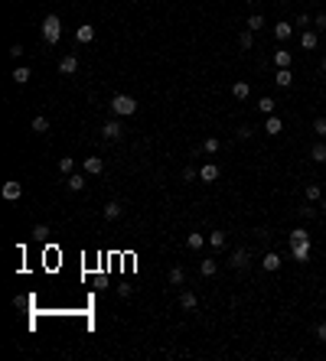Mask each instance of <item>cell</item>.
Listing matches in <instances>:
<instances>
[{
  "label": "cell",
  "instance_id": "29",
  "mask_svg": "<svg viewBox=\"0 0 326 361\" xmlns=\"http://www.w3.org/2000/svg\"><path fill=\"white\" fill-rule=\"evenodd\" d=\"M313 134L320 137V140H326V114H320V117L313 121Z\"/></svg>",
  "mask_w": 326,
  "mask_h": 361
},
{
  "label": "cell",
  "instance_id": "36",
  "mask_svg": "<svg viewBox=\"0 0 326 361\" xmlns=\"http://www.w3.org/2000/svg\"><path fill=\"white\" fill-rule=\"evenodd\" d=\"M46 234H49L46 225H36V228H33V241H46Z\"/></svg>",
  "mask_w": 326,
  "mask_h": 361
},
{
  "label": "cell",
  "instance_id": "40",
  "mask_svg": "<svg viewBox=\"0 0 326 361\" xmlns=\"http://www.w3.org/2000/svg\"><path fill=\"white\" fill-rule=\"evenodd\" d=\"M316 342H323V345H326V322L316 325Z\"/></svg>",
  "mask_w": 326,
  "mask_h": 361
},
{
  "label": "cell",
  "instance_id": "4",
  "mask_svg": "<svg viewBox=\"0 0 326 361\" xmlns=\"http://www.w3.org/2000/svg\"><path fill=\"white\" fill-rule=\"evenodd\" d=\"M228 263H232L235 270H248V263H251V251H248V248H235V251H232V257H228Z\"/></svg>",
  "mask_w": 326,
  "mask_h": 361
},
{
  "label": "cell",
  "instance_id": "15",
  "mask_svg": "<svg viewBox=\"0 0 326 361\" xmlns=\"http://www.w3.org/2000/svg\"><path fill=\"white\" fill-rule=\"evenodd\" d=\"M20 196H23V186H20V182H4V199H7V202H16Z\"/></svg>",
  "mask_w": 326,
  "mask_h": 361
},
{
  "label": "cell",
  "instance_id": "3",
  "mask_svg": "<svg viewBox=\"0 0 326 361\" xmlns=\"http://www.w3.org/2000/svg\"><path fill=\"white\" fill-rule=\"evenodd\" d=\"M101 137L104 140H121V137H124V124H121V117H111L108 124H101Z\"/></svg>",
  "mask_w": 326,
  "mask_h": 361
},
{
  "label": "cell",
  "instance_id": "5",
  "mask_svg": "<svg viewBox=\"0 0 326 361\" xmlns=\"http://www.w3.org/2000/svg\"><path fill=\"white\" fill-rule=\"evenodd\" d=\"M290 36H294V23L277 20V23H274V39H277V42H287Z\"/></svg>",
  "mask_w": 326,
  "mask_h": 361
},
{
  "label": "cell",
  "instance_id": "41",
  "mask_svg": "<svg viewBox=\"0 0 326 361\" xmlns=\"http://www.w3.org/2000/svg\"><path fill=\"white\" fill-rule=\"evenodd\" d=\"M300 215H303V218H313V215H316V208H313V205H310V202H307V205H303V208H300Z\"/></svg>",
  "mask_w": 326,
  "mask_h": 361
},
{
  "label": "cell",
  "instance_id": "26",
  "mask_svg": "<svg viewBox=\"0 0 326 361\" xmlns=\"http://www.w3.org/2000/svg\"><path fill=\"white\" fill-rule=\"evenodd\" d=\"M209 244H212L215 251H222L225 244H228V237H225V231H212V234H209Z\"/></svg>",
  "mask_w": 326,
  "mask_h": 361
},
{
  "label": "cell",
  "instance_id": "39",
  "mask_svg": "<svg viewBox=\"0 0 326 361\" xmlns=\"http://www.w3.org/2000/svg\"><path fill=\"white\" fill-rule=\"evenodd\" d=\"M313 26H316V30H326V13H316L313 16Z\"/></svg>",
  "mask_w": 326,
  "mask_h": 361
},
{
  "label": "cell",
  "instance_id": "1",
  "mask_svg": "<svg viewBox=\"0 0 326 361\" xmlns=\"http://www.w3.org/2000/svg\"><path fill=\"white\" fill-rule=\"evenodd\" d=\"M111 114L114 117H131V114H137V98H131V94H114L111 98Z\"/></svg>",
  "mask_w": 326,
  "mask_h": 361
},
{
  "label": "cell",
  "instance_id": "25",
  "mask_svg": "<svg viewBox=\"0 0 326 361\" xmlns=\"http://www.w3.org/2000/svg\"><path fill=\"white\" fill-rule=\"evenodd\" d=\"M66 186H69V192H82V189H85V176L72 173V176H69V182H66Z\"/></svg>",
  "mask_w": 326,
  "mask_h": 361
},
{
  "label": "cell",
  "instance_id": "33",
  "mask_svg": "<svg viewBox=\"0 0 326 361\" xmlns=\"http://www.w3.org/2000/svg\"><path fill=\"white\" fill-rule=\"evenodd\" d=\"M219 147H222V143H219V137H206V140H202V150H206V153H219Z\"/></svg>",
  "mask_w": 326,
  "mask_h": 361
},
{
  "label": "cell",
  "instance_id": "43",
  "mask_svg": "<svg viewBox=\"0 0 326 361\" xmlns=\"http://www.w3.org/2000/svg\"><path fill=\"white\" fill-rule=\"evenodd\" d=\"M10 56H13V59L23 56V46H20V42H13V46H10Z\"/></svg>",
  "mask_w": 326,
  "mask_h": 361
},
{
  "label": "cell",
  "instance_id": "27",
  "mask_svg": "<svg viewBox=\"0 0 326 361\" xmlns=\"http://www.w3.org/2000/svg\"><path fill=\"white\" fill-rule=\"evenodd\" d=\"M199 274H202V277H215V274H219V263H215V260H202V263H199Z\"/></svg>",
  "mask_w": 326,
  "mask_h": 361
},
{
  "label": "cell",
  "instance_id": "17",
  "mask_svg": "<svg viewBox=\"0 0 326 361\" xmlns=\"http://www.w3.org/2000/svg\"><path fill=\"white\" fill-rule=\"evenodd\" d=\"M310 160L313 163H326V140H316L310 147Z\"/></svg>",
  "mask_w": 326,
  "mask_h": 361
},
{
  "label": "cell",
  "instance_id": "34",
  "mask_svg": "<svg viewBox=\"0 0 326 361\" xmlns=\"http://www.w3.org/2000/svg\"><path fill=\"white\" fill-rule=\"evenodd\" d=\"M320 199H323L320 186H316V182H310V186H307V202H320Z\"/></svg>",
  "mask_w": 326,
  "mask_h": 361
},
{
  "label": "cell",
  "instance_id": "12",
  "mask_svg": "<svg viewBox=\"0 0 326 361\" xmlns=\"http://www.w3.org/2000/svg\"><path fill=\"white\" fill-rule=\"evenodd\" d=\"M300 46L303 49H316V46H320V33H316V30H303L300 33Z\"/></svg>",
  "mask_w": 326,
  "mask_h": 361
},
{
  "label": "cell",
  "instance_id": "19",
  "mask_svg": "<svg viewBox=\"0 0 326 361\" xmlns=\"http://www.w3.org/2000/svg\"><path fill=\"white\" fill-rule=\"evenodd\" d=\"M202 241H206V234H202V231H189L186 234V248L189 251H202Z\"/></svg>",
  "mask_w": 326,
  "mask_h": 361
},
{
  "label": "cell",
  "instance_id": "13",
  "mask_svg": "<svg viewBox=\"0 0 326 361\" xmlns=\"http://www.w3.org/2000/svg\"><path fill=\"white\" fill-rule=\"evenodd\" d=\"M280 130H284V124H280V117H277V114H268V121H264V134L277 137Z\"/></svg>",
  "mask_w": 326,
  "mask_h": 361
},
{
  "label": "cell",
  "instance_id": "32",
  "mask_svg": "<svg viewBox=\"0 0 326 361\" xmlns=\"http://www.w3.org/2000/svg\"><path fill=\"white\" fill-rule=\"evenodd\" d=\"M300 241H310V234H307V228H294L290 231V244H300Z\"/></svg>",
  "mask_w": 326,
  "mask_h": 361
},
{
  "label": "cell",
  "instance_id": "35",
  "mask_svg": "<svg viewBox=\"0 0 326 361\" xmlns=\"http://www.w3.org/2000/svg\"><path fill=\"white\" fill-rule=\"evenodd\" d=\"M238 46H242V49H251V46H254V33H251V30H245L242 36H238Z\"/></svg>",
  "mask_w": 326,
  "mask_h": 361
},
{
  "label": "cell",
  "instance_id": "9",
  "mask_svg": "<svg viewBox=\"0 0 326 361\" xmlns=\"http://www.w3.org/2000/svg\"><path fill=\"white\" fill-rule=\"evenodd\" d=\"M261 267L268 270V274H277V270H280V254L268 251V254H264V257H261Z\"/></svg>",
  "mask_w": 326,
  "mask_h": 361
},
{
  "label": "cell",
  "instance_id": "48",
  "mask_svg": "<svg viewBox=\"0 0 326 361\" xmlns=\"http://www.w3.org/2000/svg\"><path fill=\"white\" fill-rule=\"evenodd\" d=\"M307 4H313V0H307Z\"/></svg>",
  "mask_w": 326,
  "mask_h": 361
},
{
  "label": "cell",
  "instance_id": "31",
  "mask_svg": "<svg viewBox=\"0 0 326 361\" xmlns=\"http://www.w3.org/2000/svg\"><path fill=\"white\" fill-rule=\"evenodd\" d=\"M245 26H248L251 33H258L261 26H264V16H261V13H251V16H248V23H245Z\"/></svg>",
  "mask_w": 326,
  "mask_h": 361
},
{
  "label": "cell",
  "instance_id": "24",
  "mask_svg": "<svg viewBox=\"0 0 326 361\" xmlns=\"http://www.w3.org/2000/svg\"><path fill=\"white\" fill-rule=\"evenodd\" d=\"M30 130H33V134H49V121H46V117H42V114H39V117H33Z\"/></svg>",
  "mask_w": 326,
  "mask_h": 361
},
{
  "label": "cell",
  "instance_id": "11",
  "mask_svg": "<svg viewBox=\"0 0 326 361\" xmlns=\"http://www.w3.org/2000/svg\"><path fill=\"white\" fill-rule=\"evenodd\" d=\"M219 173H222V170H219L215 163H202V170H199V179H202V182H215V179H219Z\"/></svg>",
  "mask_w": 326,
  "mask_h": 361
},
{
  "label": "cell",
  "instance_id": "2",
  "mask_svg": "<svg viewBox=\"0 0 326 361\" xmlns=\"http://www.w3.org/2000/svg\"><path fill=\"white\" fill-rule=\"evenodd\" d=\"M42 39H46L49 46H56V42L62 39V20H59L56 13H49L46 20H42Z\"/></svg>",
  "mask_w": 326,
  "mask_h": 361
},
{
  "label": "cell",
  "instance_id": "6",
  "mask_svg": "<svg viewBox=\"0 0 326 361\" xmlns=\"http://www.w3.org/2000/svg\"><path fill=\"white\" fill-rule=\"evenodd\" d=\"M290 257H294V260H300V263H307V260H310V241L290 244Z\"/></svg>",
  "mask_w": 326,
  "mask_h": 361
},
{
  "label": "cell",
  "instance_id": "23",
  "mask_svg": "<svg viewBox=\"0 0 326 361\" xmlns=\"http://www.w3.org/2000/svg\"><path fill=\"white\" fill-rule=\"evenodd\" d=\"M271 59H274V65H277V68H290V52H287V49H277Z\"/></svg>",
  "mask_w": 326,
  "mask_h": 361
},
{
  "label": "cell",
  "instance_id": "28",
  "mask_svg": "<svg viewBox=\"0 0 326 361\" xmlns=\"http://www.w3.org/2000/svg\"><path fill=\"white\" fill-rule=\"evenodd\" d=\"M170 283H173V286H183V283H186V270H183V267H173V270H170Z\"/></svg>",
  "mask_w": 326,
  "mask_h": 361
},
{
  "label": "cell",
  "instance_id": "10",
  "mask_svg": "<svg viewBox=\"0 0 326 361\" xmlns=\"http://www.w3.org/2000/svg\"><path fill=\"white\" fill-rule=\"evenodd\" d=\"M199 306V299H196V293H192V290H183L180 293V309H186V312H192Z\"/></svg>",
  "mask_w": 326,
  "mask_h": 361
},
{
  "label": "cell",
  "instance_id": "44",
  "mask_svg": "<svg viewBox=\"0 0 326 361\" xmlns=\"http://www.w3.org/2000/svg\"><path fill=\"white\" fill-rule=\"evenodd\" d=\"M248 137H251V127L242 124V127H238V140H248Z\"/></svg>",
  "mask_w": 326,
  "mask_h": 361
},
{
  "label": "cell",
  "instance_id": "38",
  "mask_svg": "<svg viewBox=\"0 0 326 361\" xmlns=\"http://www.w3.org/2000/svg\"><path fill=\"white\" fill-rule=\"evenodd\" d=\"M183 179H186V182L199 179V170H192V166H186V170H183Z\"/></svg>",
  "mask_w": 326,
  "mask_h": 361
},
{
  "label": "cell",
  "instance_id": "21",
  "mask_svg": "<svg viewBox=\"0 0 326 361\" xmlns=\"http://www.w3.org/2000/svg\"><path fill=\"white\" fill-rule=\"evenodd\" d=\"M258 111L264 114V117H268V114H274V111H277V101L271 98V94H264V98L258 101Z\"/></svg>",
  "mask_w": 326,
  "mask_h": 361
},
{
  "label": "cell",
  "instance_id": "45",
  "mask_svg": "<svg viewBox=\"0 0 326 361\" xmlns=\"http://www.w3.org/2000/svg\"><path fill=\"white\" fill-rule=\"evenodd\" d=\"M320 208H323V212H326V196H323V199H320Z\"/></svg>",
  "mask_w": 326,
  "mask_h": 361
},
{
  "label": "cell",
  "instance_id": "47",
  "mask_svg": "<svg viewBox=\"0 0 326 361\" xmlns=\"http://www.w3.org/2000/svg\"><path fill=\"white\" fill-rule=\"evenodd\" d=\"M248 4H258V0H248Z\"/></svg>",
  "mask_w": 326,
  "mask_h": 361
},
{
  "label": "cell",
  "instance_id": "22",
  "mask_svg": "<svg viewBox=\"0 0 326 361\" xmlns=\"http://www.w3.org/2000/svg\"><path fill=\"white\" fill-rule=\"evenodd\" d=\"M10 78H13L16 85H26V82H30V78H33V72H30V68H26V65H16Z\"/></svg>",
  "mask_w": 326,
  "mask_h": 361
},
{
  "label": "cell",
  "instance_id": "49",
  "mask_svg": "<svg viewBox=\"0 0 326 361\" xmlns=\"http://www.w3.org/2000/svg\"><path fill=\"white\" fill-rule=\"evenodd\" d=\"M280 4H287V0H280Z\"/></svg>",
  "mask_w": 326,
  "mask_h": 361
},
{
  "label": "cell",
  "instance_id": "14",
  "mask_svg": "<svg viewBox=\"0 0 326 361\" xmlns=\"http://www.w3.org/2000/svg\"><path fill=\"white\" fill-rule=\"evenodd\" d=\"M85 173H92V176H98L101 170H104V160H101V156H85Z\"/></svg>",
  "mask_w": 326,
  "mask_h": 361
},
{
  "label": "cell",
  "instance_id": "42",
  "mask_svg": "<svg viewBox=\"0 0 326 361\" xmlns=\"http://www.w3.org/2000/svg\"><path fill=\"white\" fill-rule=\"evenodd\" d=\"M131 293H134V290H131V286H127V283H121V286H118V296H121V299H127V296H131Z\"/></svg>",
  "mask_w": 326,
  "mask_h": 361
},
{
  "label": "cell",
  "instance_id": "7",
  "mask_svg": "<svg viewBox=\"0 0 326 361\" xmlns=\"http://www.w3.org/2000/svg\"><path fill=\"white\" fill-rule=\"evenodd\" d=\"M124 215V205H121L118 199H111V202H104V218L108 222H118V218Z\"/></svg>",
  "mask_w": 326,
  "mask_h": 361
},
{
  "label": "cell",
  "instance_id": "18",
  "mask_svg": "<svg viewBox=\"0 0 326 361\" xmlns=\"http://www.w3.org/2000/svg\"><path fill=\"white\" fill-rule=\"evenodd\" d=\"M75 39H78V42H92V39H95V26H92V23H82V26L75 30Z\"/></svg>",
  "mask_w": 326,
  "mask_h": 361
},
{
  "label": "cell",
  "instance_id": "20",
  "mask_svg": "<svg viewBox=\"0 0 326 361\" xmlns=\"http://www.w3.org/2000/svg\"><path fill=\"white\" fill-rule=\"evenodd\" d=\"M248 94H251V85H248V82H235V85H232V98L245 101V98H248Z\"/></svg>",
  "mask_w": 326,
  "mask_h": 361
},
{
  "label": "cell",
  "instance_id": "46",
  "mask_svg": "<svg viewBox=\"0 0 326 361\" xmlns=\"http://www.w3.org/2000/svg\"><path fill=\"white\" fill-rule=\"evenodd\" d=\"M320 68H323V72H326V56H323V62H320Z\"/></svg>",
  "mask_w": 326,
  "mask_h": 361
},
{
  "label": "cell",
  "instance_id": "8",
  "mask_svg": "<svg viewBox=\"0 0 326 361\" xmlns=\"http://www.w3.org/2000/svg\"><path fill=\"white\" fill-rule=\"evenodd\" d=\"M59 72H62V75H75V72H78V56H75V52H72V56H62V59H59Z\"/></svg>",
  "mask_w": 326,
  "mask_h": 361
},
{
  "label": "cell",
  "instance_id": "30",
  "mask_svg": "<svg viewBox=\"0 0 326 361\" xmlns=\"http://www.w3.org/2000/svg\"><path fill=\"white\" fill-rule=\"evenodd\" d=\"M59 173H66V176L75 173V160H72V156H62V160H59Z\"/></svg>",
  "mask_w": 326,
  "mask_h": 361
},
{
  "label": "cell",
  "instance_id": "16",
  "mask_svg": "<svg viewBox=\"0 0 326 361\" xmlns=\"http://www.w3.org/2000/svg\"><path fill=\"white\" fill-rule=\"evenodd\" d=\"M274 85H277V88H290V85H294V72H290V68H277Z\"/></svg>",
  "mask_w": 326,
  "mask_h": 361
},
{
  "label": "cell",
  "instance_id": "37",
  "mask_svg": "<svg viewBox=\"0 0 326 361\" xmlns=\"http://www.w3.org/2000/svg\"><path fill=\"white\" fill-rule=\"evenodd\" d=\"M297 26H303V30H310V26H313V16L300 13V16H297Z\"/></svg>",
  "mask_w": 326,
  "mask_h": 361
}]
</instances>
